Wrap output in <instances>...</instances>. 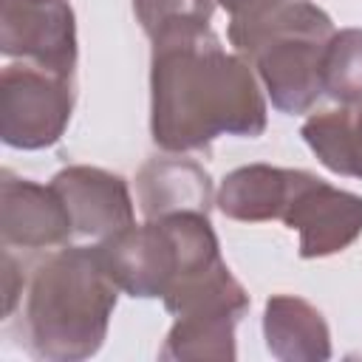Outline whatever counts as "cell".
Wrapping results in <instances>:
<instances>
[{"instance_id":"obj_1","label":"cell","mask_w":362,"mask_h":362,"mask_svg":"<svg viewBox=\"0 0 362 362\" xmlns=\"http://www.w3.org/2000/svg\"><path fill=\"white\" fill-rule=\"evenodd\" d=\"M150 51V136L164 153H201L218 136L257 139L269 107L255 68L204 28H167Z\"/></svg>"},{"instance_id":"obj_2","label":"cell","mask_w":362,"mask_h":362,"mask_svg":"<svg viewBox=\"0 0 362 362\" xmlns=\"http://www.w3.org/2000/svg\"><path fill=\"white\" fill-rule=\"evenodd\" d=\"M99 246H59L25 277L23 345L45 362H82L99 354L119 300Z\"/></svg>"},{"instance_id":"obj_3","label":"cell","mask_w":362,"mask_h":362,"mask_svg":"<svg viewBox=\"0 0 362 362\" xmlns=\"http://www.w3.org/2000/svg\"><path fill=\"white\" fill-rule=\"evenodd\" d=\"M232 48L255 68L272 105L286 116L308 113L322 96V57L334 37L328 11L286 0L252 17L229 20Z\"/></svg>"},{"instance_id":"obj_4","label":"cell","mask_w":362,"mask_h":362,"mask_svg":"<svg viewBox=\"0 0 362 362\" xmlns=\"http://www.w3.org/2000/svg\"><path fill=\"white\" fill-rule=\"evenodd\" d=\"M96 246L116 286L139 300H164L223 263L209 215L198 212L147 218Z\"/></svg>"},{"instance_id":"obj_5","label":"cell","mask_w":362,"mask_h":362,"mask_svg":"<svg viewBox=\"0 0 362 362\" xmlns=\"http://www.w3.org/2000/svg\"><path fill=\"white\" fill-rule=\"evenodd\" d=\"M175 317L158 359L164 362H232L238 356L235 328L249 311V291L229 272L226 260L161 300Z\"/></svg>"},{"instance_id":"obj_6","label":"cell","mask_w":362,"mask_h":362,"mask_svg":"<svg viewBox=\"0 0 362 362\" xmlns=\"http://www.w3.org/2000/svg\"><path fill=\"white\" fill-rule=\"evenodd\" d=\"M74 113V76L11 62L0 74V139L14 150L54 147Z\"/></svg>"},{"instance_id":"obj_7","label":"cell","mask_w":362,"mask_h":362,"mask_svg":"<svg viewBox=\"0 0 362 362\" xmlns=\"http://www.w3.org/2000/svg\"><path fill=\"white\" fill-rule=\"evenodd\" d=\"M280 221L300 235L303 260L331 257L359 240L362 195L339 189L325 178L300 170L297 187Z\"/></svg>"},{"instance_id":"obj_8","label":"cell","mask_w":362,"mask_h":362,"mask_svg":"<svg viewBox=\"0 0 362 362\" xmlns=\"http://www.w3.org/2000/svg\"><path fill=\"white\" fill-rule=\"evenodd\" d=\"M0 54L74 76L76 14L71 3L0 0Z\"/></svg>"},{"instance_id":"obj_9","label":"cell","mask_w":362,"mask_h":362,"mask_svg":"<svg viewBox=\"0 0 362 362\" xmlns=\"http://www.w3.org/2000/svg\"><path fill=\"white\" fill-rule=\"evenodd\" d=\"M0 235L3 249H54L71 243L74 223L62 198L48 184L0 173Z\"/></svg>"},{"instance_id":"obj_10","label":"cell","mask_w":362,"mask_h":362,"mask_svg":"<svg viewBox=\"0 0 362 362\" xmlns=\"http://www.w3.org/2000/svg\"><path fill=\"white\" fill-rule=\"evenodd\" d=\"M51 187L62 198L76 235L102 240L136 223L133 195L119 173L90 164H68L54 173Z\"/></svg>"},{"instance_id":"obj_11","label":"cell","mask_w":362,"mask_h":362,"mask_svg":"<svg viewBox=\"0 0 362 362\" xmlns=\"http://www.w3.org/2000/svg\"><path fill=\"white\" fill-rule=\"evenodd\" d=\"M136 198L144 218H164L178 212L209 215L215 206L212 175L204 164L184 153L147 158L136 173Z\"/></svg>"},{"instance_id":"obj_12","label":"cell","mask_w":362,"mask_h":362,"mask_svg":"<svg viewBox=\"0 0 362 362\" xmlns=\"http://www.w3.org/2000/svg\"><path fill=\"white\" fill-rule=\"evenodd\" d=\"M266 351L280 362H322L331 356V331L317 305L297 294H272L263 308Z\"/></svg>"},{"instance_id":"obj_13","label":"cell","mask_w":362,"mask_h":362,"mask_svg":"<svg viewBox=\"0 0 362 362\" xmlns=\"http://www.w3.org/2000/svg\"><path fill=\"white\" fill-rule=\"evenodd\" d=\"M300 170L274 164H243L223 175L215 206L240 223L280 221L297 187Z\"/></svg>"},{"instance_id":"obj_14","label":"cell","mask_w":362,"mask_h":362,"mask_svg":"<svg viewBox=\"0 0 362 362\" xmlns=\"http://www.w3.org/2000/svg\"><path fill=\"white\" fill-rule=\"evenodd\" d=\"M300 136L325 170L362 178V102L311 113Z\"/></svg>"},{"instance_id":"obj_15","label":"cell","mask_w":362,"mask_h":362,"mask_svg":"<svg viewBox=\"0 0 362 362\" xmlns=\"http://www.w3.org/2000/svg\"><path fill=\"white\" fill-rule=\"evenodd\" d=\"M322 93L339 105L362 102V28H339L322 57Z\"/></svg>"},{"instance_id":"obj_16","label":"cell","mask_w":362,"mask_h":362,"mask_svg":"<svg viewBox=\"0 0 362 362\" xmlns=\"http://www.w3.org/2000/svg\"><path fill=\"white\" fill-rule=\"evenodd\" d=\"M136 20L153 40L167 28H204L212 20L215 0H133Z\"/></svg>"},{"instance_id":"obj_17","label":"cell","mask_w":362,"mask_h":362,"mask_svg":"<svg viewBox=\"0 0 362 362\" xmlns=\"http://www.w3.org/2000/svg\"><path fill=\"white\" fill-rule=\"evenodd\" d=\"M218 3L223 6V11H229V20H238V17H252L257 11L280 6L286 0H218Z\"/></svg>"}]
</instances>
